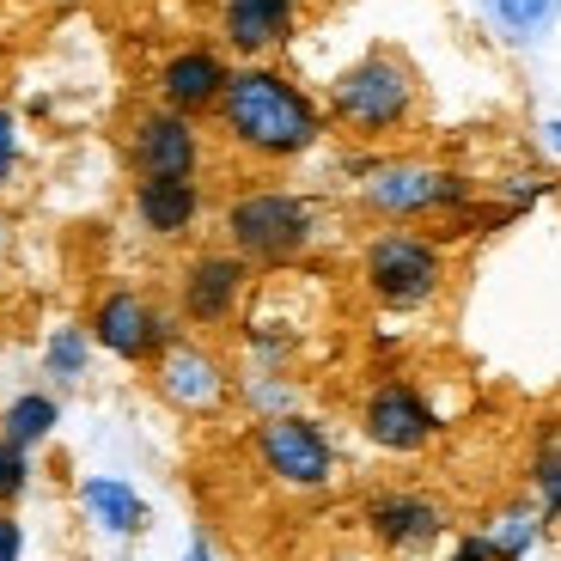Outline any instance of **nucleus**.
Masks as SVG:
<instances>
[{
  "label": "nucleus",
  "instance_id": "obj_1",
  "mask_svg": "<svg viewBox=\"0 0 561 561\" xmlns=\"http://www.w3.org/2000/svg\"><path fill=\"white\" fill-rule=\"evenodd\" d=\"M220 123H226V135L256 159H294V153H306V147H318V135H323L318 104H311L294 80H280V73H268V68H244V73L226 80Z\"/></svg>",
  "mask_w": 561,
  "mask_h": 561
},
{
  "label": "nucleus",
  "instance_id": "obj_2",
  "mask_svg": "<svg viewBox=\"0 0 561 561\" xmlns=\"http://www.w3.org/2000/svg\"><path fill=\"white\" fill-rule=\"evenodd\" d=\"M360 275H366V294L391 311H415L439 294L446 280V256H439L434 239L421 232H379L360 256Z\"/></svg>",
  "mask_w": 561,
  "mask_h": 561
},
{
  "label": "nucleus",
  "instance_id": "obj_3",
  "mask_svg": "<svg viewBox=\"0 0 561 561\" xmlns=\"http://www.w3.org/2000/svg\"><path fill=\"white\" fill-rule=\"evenodd\" d=\"M226 239L244 263H280L311 244V202L287 190H251L226 208Z\"/></svg>",
  "mask_w": 561,
  "mask_h": 561
},
{
  "label": "nucleus",
  "instance_id": "obj_4",
  "mask_svg": "<svg viewBox=\"0 0 561 561\" xmlns=\"http://www.w3.org/2000/svg\"><path fill=\"white\" fill-rule=\"evenodd\" d=\"M409 111H415V73H409L391 49L360 56L336 80V116L348 128H360V135H385V128H397Z\"/></svg>",
  "mask_w": 561,
  "mask_h": 561
},
{
  "label": "nucleus",
  "instance_id": "obj_5",
  "mask_svg": "<svg viewBox=\"0 0 561 561\" xmlns=\"http://www.w3.org/2000/svg\"><path fill=\"white\" fill-rule=\"evenodd\" d=\"M256 451H263L268 477L287 482V489H323L330 470H336V451H330L323 427L306 415H268L256 427Z\"/></svg>",
  "mask_w": 561,
  "mask_h": 561
},
{
  "label": "nucleus",
  "instance_id": "obj_6",
  "mask_svg": "<svg viewBox=\"0 0 561 561\" xmlns=\"http://www.w3.org/2000/svg\"><path fill=\"white\" fill-rule=\"evenodd\" d=\"M92 342L111 348L116 360H159L171 348V330L153 311V299H140L135 287H111L92 311Z\"/></svg>",
  "mask_w": 561,
  "mask_h": 561
},
{
  "label": "nucleus",
  "instance_id": "obj_7",
  "mask_svg": "<svg viewBox=\"0 0 561 561\" xmlns=\"http://www.w3.org/2000/svg\"><path fill=\"white\" fill-rule=\"evenodd\" d=\"M244 287H251V263L239 251H208L183 268L178 280V299H183V318L190 323H226L239 311Z\"/></svg>",
  "mask_w": 561,
  "mask_h": 561
},
{
  "label": "nucleus",
  "instance_id": "obj_8",
  "mask_svg": "<svg viewBox=\"0 0 561 561\" xmlns=\"http://www.w3.org/2000/svg\"><path fill=\"white\" fill-rule=\"evenodd\" d=\"M366 439L373 446H385V451H421L427 439H434V409L421 403V391L415 385H403V379H385L379 391L366 397Z\"/></svg>",
  "mask_w": 561,
  "mask_h": 561
},
{
  "label": "nucleus",
  "instance_id": "obj_9",
  "mask_svg": "<svg viewBox=\"0 0 561 561\" xmlns=\"http://www.w3.org/2000/svg\"><path fill=\"white\" fill-rule=\"evenodd\" d=\"M451 202H463V178H451V171L385 165L366 178V208L379 214H427V208H451Z\"/></svg>",
  "mask_w": 561,
  "mask_h": 561
},
{
  "label": "nucleus",
  "instance_id": "obj_10",
  "mask_svg": "<svg viewBox=\"0 0 561 561\" xmlns=\"http://www.w3.org/2000/svg\"><path fill=\"white\" fill-rule=\"evenodd\" d=\"M202 165V140H196V123L178 111H153L140 116L135 128V171L140 178H196Z\"/></svg>",
  "mask_w": 561,
  "mask_h": 561
},
{
  "label": "nucleus",
  "instance_id": "obj_11",
  "mask_svg": "<svg viewBox=\"0 0 561 561\" xmlns=\"http://www.w3.org/2000/svg\"><path fill=\"white\" fill-rule=\"evenodd\" d=\"M159 397L178 409H190V415H208V409L226 403V373L220 360H214L208 348H196V342H171L165 354H159Z\"/></svg>",
  "mask_w": 561,
  "mask_h": 561
},
{
  "label": "nucleus",
  "instance_id": "obj_12",
  "mask_svg": "<svg viewBox=\"0 0 561 561\" xmlns=\"http://www.w3.org/2000/svg\"><path fill=\"white\" fill-rule=\"evenodd\" d=\"M226 80H232V73H226V61L214 56V49H178V56L159 68V92H165V104H171L178 116L220 104Z\"/></svg>",
  "mask_w": 561,
  "mask_h": 561
},
{
  "label": "nucleus",
  "instance_id": "obj_13",
  "mask_svg": "<svg viewBox=\"0 0 561 561\" xmlns=\"http://www.w3.org/2000/svg\"><path fill=\"white\" fill-rule=\"evenodd\" d=\"M135 214L147 232H159V239H178V232H190L202 214V190L190 178H140L135 183Z\"/></svg>",
  "mask_w": 561,
  "mask_h": 561
},
{
  "label": "nucleus",
  "instance_id": "obj_14",
  "mask_svg": "<svg viewBox=\"0 0 561 561\" xmlns=\"http://www.w3.org/2000/svg\"><path fill=\"white\" fill-rule=\"evenodd\" d=\"M220 25H226V43H232V49L263 56V49L287 43V31H294V0H226Z\"/></svg>",
  "mask_w": 561,
  "mask_h": 561
},
{
  "label": "nucleus",
  "instance_id": "obj_15",
  "mask_svg": "<svg viewBox=\"0 0 561 561\" xmlns=\"http://www.w3.org/2000/svg\"><path fill=\"white\" fill-rule=\"evenodd\" d=\"M366 525H373V531H379V543H391V549L434 543V537L446 531L439 506L415 501V494H379V501H373V513H366Z\"/></svg>",
  "mask_w": 561,
  "mask_h": 561
},
{
  "label": "nucleus",
  "instance_id": "obj_16",
  "mask_svg": "<svg viewBox=\"0 0 561 561\" xmlns=\"http://www.w3.org/2000/svg\"><path fill=\"white\" fill-rule=\"evenodd\" d=\"M80 501H85V513L104 525L111 537H135V531H147V501H140L128 482H116V477H85V489H80Z\"/></svg>",
  "mask_w": 561,
  "mask_h": 561
},
{
  "label": "nucleus",
  "instance_id": "obj_17",
  "mask_svg": "<svg viewBox=\"0 0 561 561\" xmlns=\"http://www.w3.org/2000/svg\"><path fill=\"white\" fill-rule=\"evenodd\" d=\"M56 421H61V403L49 391H19L13 403L0 409V439H13V446H37V439L56 434Z\"/></svg>",
  "mask_w": 561,
  "mask_h": 561
},
{
  "label": "nucleus",
  "instance_id": "obj_18",
  "mask_svg": "<svg viewBox=\"0 0 561 561\" xmlns=\"http://www.w3.org/2000/svg\"><path fill=\"white\" fill-rule=\"evenodd\" d=\"M85 354H92V336L85 330H49V348H43V373L49 379H80L85 373Z\"/></svg>",
  "mask_w": 561,
  "mask_h": 561
},
{
  "label": "nucleus",
  "instance_id": "obj_19",
  "mask_svg": "<svg viewBox=\"0 0 561 561\" xmlns=\"http://www.w3.org/2000/svg\"><path fill=\"white\" fill-rule=\"evenodd\" d=\"M25 489H31V451L0 439V506H13Z\"/></svg>",
  "mask_w": 561,
  "mask_h": 561
},
{
  "label": "nucleus",
  "instance_id": "obj_20",
  "mask_svg": "<svg viewBox=\"0 0 561 561\" xmlns=\"http://www.w3.org/2000/svg\"><path fill=\"white\" fill-rule=\"evenodd\" d=\"M494 13L506 19V31H537L549 19V0H494Z\"/></svg>",
  "mask_w": 561,
  "mask_h": 561
},
{
  "label": "nucleus",
  "instance_id": "obj_21",
  "mask_svg": "<svg viewBox=\"0 0 561 561\" xmlns=\"http://www.w3.org/2000/svg\"><path fill=\"white\" fill-rule=\"evenodd\" d=\"M537 494H543V513H561V451L537 463Z\"/></svg>",
  "mask_w": 561,
  "mask_h": 561
},
{
  "label": "nucleus",
  "instance_id": "obj_22",
  "mask_svg": "<svg viewBox=\"0 0 561 561\" xmlns=\"http://www.w3.org/2000/svg\"><path fill=\"white\" fill-rule=\"evenodd\" d=\"M13 165H19V128H13V111L0 104V183L13 178Z\"/></svg>",
  "mask_w": 561,
  "mask_h": 561
},
{
  "label": "nucleus",
  "instance_id": "obj_23",
  "mask_svg": "<svg viewBox=\"0 0 561 561\" xmlns=\"http://www.w3.org/2000/svg\"><path fill=\"white\" fill-rule=\"evenodd\" d=\"M19 556H25V525L0 506V561H19Z\"/></svg>",
  "mask_w": 561,
  "mask_h": 561
},
{
  "label": "nucleus",
  "instance_id": "obj_24",
  "mask_svg": "<svg viewBox=\"0 0 561 561\" xmlns=\"http://www.w3.org/2000/svg\"><path fill=\"white\" fill-rule=\"evenodd\" d=\"M251 403H256V409H275V403H287V391H280V385H263V379H256V385H251Z\"/></svg>",
  "mask_w": 561,
  "mask_h": 561
},
{
  "label": "nucleus",
  "instance_id": "obj_25",
  "mask_svg": "<svg viewBox=\"0 0 561 561\" xmlns=\"http://www.w3.org/2000/svg\"><path fill=\"white\" fill-rule=\"evenodd\" d=\"M451 561H494V543H489V537H470V543H463Z\"/></svg>",
  "mask_w": 561,
  "mask_h": 561
},
{
  "label": "nucleus",
  "instance_id": "obj_26",
  "mask_svg": "<svg viewBox=\"0 0 561 561\" xmlns=\"http://www.w3.org/2000/svg\"><path fill=\"white\" fill-rule=\"evenodd\" d=\"M183 561H214V556H208V543H190V556H183Z\"/></svg>",
  "mask_w": 561,
  "mask_h": 561
},
{
  "label": "nucleus",
  "instance_id": "obj_27",
  "mask_svg": "<svg viewBox=\"0 0 561 561\" xmlns=\"http://www.w3.org/2000/svg\"><path fill=\"white\" fill-rule=\"evenodd\" d=\"M549 147H561V123H549Z\"/></svg>",
  "mask_w": 561,
  "mask_h": 561
},
{
  "label": "nucleus",
  "instance_id": "obj_28",
  "mask_svg": "<svg viewBox=\"0 0 561 561\" xmlns=\"http://www.w3.org/2000/svg\"><path fill=\"white\" fill-rule=\"evenodd\" d=\"M0 251H7V220H0Z\"/></svg>",
  "mask_w": 561,
  "mask_h": 561
}]
</instances>
